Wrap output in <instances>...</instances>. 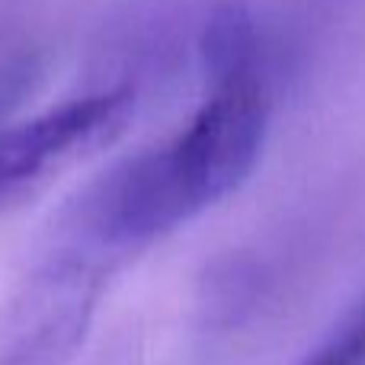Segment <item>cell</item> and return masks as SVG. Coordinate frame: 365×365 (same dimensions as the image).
<instances>
[{
	"instance_id": "cell-2",
	"label": "cell",
	"mask_w": 365,
	"mask_h": 365,
	"mask_svg": "<svg viewBox=\"0 0 365 365\" xmlns=\"http://www.w3.org/2000/svg\"><path fill=\"white\" fill-rule=\"evenodd\" d=\"M113 253L77 237L23 279L0 314V365H68L93 324Z\"/></svg>"
},
{
	"instance_id": "cell-3",
	"label": "cell",
	"mask_w": 365,
	"mask_h": 365,
	"mask_svg": "<svg viewBox=\"0 0 365 365\" xmlns=\"http://www.w3.org/2000/svg\"><path fill=\"white\" fill-rule=\"evenodd\" d=\"M135 113L128 87L68 100L36 119L0 125V205L42 186L74 160L96 154L125 132Z\"/></svg>"
},
{
	"instance_id": "cell-1",
	"label": "cell",
	"mask_w": 365,
	"mask_h": 365,
	"mask_svg": "<svg viewBox=\"0 0 365 365\" xmlns=\"http://www.w3.org/2000/svg\"><path fill=\"white\" fill-rule=\"evenodd\" d=\"M266 128L269 96L257 71L215 81L208 100L170 145L106 173L77 202L71 221L113 253L154 244L250 180Z\"/></svg>"
},
{
	"instance_id": "cell-6",
	"label": "cell",
	"mask_w": 365,
	"mask_h": 365,
	"mask_svg": "<svg viewBox=\"0 0 365 365\" xmlns=\"http://www.w3.org/2000/svg\"><path fill=\"white\" fill-rule=\"evenodd\" d=\"M26 81H29V64H26V58H13V55L0 58V119H4L6 109L19 100Z\"/></svg>"
},
{
	"instance_id": "cell-5",
	"label": "cell",
	"mask_w": 365,
	"mask_h": 365,
	"mask_svg": "<svg viewBox=\"0 0 365 365\" xmlns=\"http://www.w3.org/2000/svg\"><path fill=\"white\" fill-rule=\"evenodd\" d=\"M298 365H365V304Z\"/></svg>"
},
{
	"instance_id": "cell-4",
	"label": "cell",
	"mask_w": 365,
	"mask_h": 365,
	"mask_svg": "<svg viewBox=\"0 0 365 365\" xmlns=\"http://www.w3.org/2000/svg\"><path fill=\"white\" fill-rule=\"evenodd\" d=\"M259 38L253 16L240 4H221L202 32V61L208 83L257 71Z\"/></svg>"
}]
</instances>
